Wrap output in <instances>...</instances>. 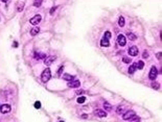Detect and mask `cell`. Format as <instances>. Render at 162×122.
<instances>
[{
    "label": "cell",
    "instance_id": "836d02e7",
    "mask_svg": "<svg viewBox=\"0 0 162 122\" xmlns=\"http://www.w3.org/2000/svg\"><path fill=\"white\" fill-rule=\"evenodd\" d=\"M82 118H84V119H86V118H87V115H83V116H82Z\"/></svg>",
    "mask_w": 162,
    "mask_h": 122
},
{
    "label": "cell",
    "instance_id": "e0dca14e",
    "mask_svg": "<svg viewBox=\"0 0 162 122\" xmlns=\"http://www.w3.org/2000/svg\"><path fill=\"white\" fill-rule=\"evenodd\" d=\"M104 108H105L106 112H110L111 110H112V105L109 104L108 102H105V103H104Z\"/></svg>",
    "mask_w": 162,
    "mask_h": 122
},
{
    "label": "cell",
    "instance_id": "d4e9b609",
    "mask_svg": "<svg viewBox=\"0 0 162 122\" xmlns=\"http://www.w3.org/2000/svg\"><path fill=\"white\" fill-rule=\"evenodd\" d=\"M122 62H123V63H125V64H129V63L132 62V61H131L129 58H122Z\"/></svg>",
    "mask_w": 162,
    "mask_h": 122
},
{
    "label": "cell",
    "instance_id": "8992f818",
    "mask_svg": "<svg viewBox=\"0 0 162 122\" xmlns=\"http://www.w3.org/2000/svg\"><path fill=\"white\" fill-rule=\"evenodd\" d=\"M55 59H57V58H55L54 55H49V57L44 59V64L46 66H50L53 63V61H55Z\"/></svg>",
    "mask_w": 162,
    "mask_h": 122
},
{
    "label": "cell",
    "instance_id": "cb8c5ba5",
    "mask_svg": "<svg viewBox=\"0 0 162 122\" xmlns=\"http://www.w3.org/2000/svg\"><path fill=\"white\" fill-rule=\"evenodd\" d=\"M159 86H160V85H159L158 83H156V84H155V83H154V84H152V87H153V89H155V90H158V89H159Z\"/></svg>",
    "mask_w": 162,
    "mask_h": 122
},
{
    "label": "cell",
    "instance_id": "7402d4cb",
    "mask_svg": "<svg viewBox=\"0 0 162 122\" xmlns=\"http://www.w3.org/2000/svg\"><path fill=\"white\" fill-rule=\"evenodd\" d=\"M139 121H140L139 117H136V116H134L133 118H131V119H130V121H129V122H139Z\"/></svg>",
    "mask_w": 162,
    "mask_h": 122
},
{
    "label": "cell",
    "instance_id": "d6a6232c",
    "mask_svg": "<svg viewBox=\"0 0 162 122\" xmlns=\"http://www.w3.org/2000/svg\"><path fill=\"white\" fill-rule=\"evenodd\" d=\"M158 59H159V60L161 59V52H159V53H158Z\"/></svg>",
    "mask_w": 162,
    "mask_h": 122
},
{
    "label": "cell",
    "instance_id": "ba28073f",
    "mask_svg": "<svg viewBox=\"0 0 162 122\" xmlns=\"http://www.w3.org/2000/svg\"><path fill=\"white\" fill-rule=\"evenodd\" d=\"M117 42H118L119 46L123 47L124 45H125V43H126V39H125V37H124L123 34H119L118 38H117Z\"/></svg>",
    "mask_w": 162,
    "mask_h": 122
},
{
    "label": "cell",
    "instance_id": "277c9868",
    "mask_svg": "<svg viewBox=\"0 0 162 122\" xmlns=\"http://www.w3.org/2000/svg\"><path fill=\"white\" fill-rule=\"evenodd\" d=\"M134 116H136L134 111H128V112H125V113L122 115V118L124 120H130L131 118H133Z\"/></svg>",
    "mask_w": 162,
    "mask_h": 122
},
{
    "label": "cell",
    "instance_id": "1f68e13d",
    "mask_svg": "<svg viewBox=\"0 0 162 122\" xmlns=\"http://www.w3.org/2000/svg\"><path fill=\"white\" fill-rule=\"evenodd\" d=\"M13 46H14V47H18V43H17V42H14V43H13Z\"/></svg>",
    "mask_w": 162,
    "mask_h": 122
},
{
    "label": "cell",
    "instance_id": "2e32d148",
    "mask_svg": "<svg viewBox=\"0 0 162 122\" xmlns=\"http://www.w3.org/2000/svg\"><path fill=\"white\" fill-rule=\"evenodd\" d=\"M136 70H137V68H136V65L135 64H132V65L130 66V68H129V73L130 74H133Z\"/></svg>",
    "mask_w": 162,
    "mask_h": 122
},
{
    "label": "cell",
    "instance_id": "5bb4252c",
    "mask_svg": "<svg viewBox=\"0 0 162 122\" xmlns=\"http://www.w3.org/2000/svg\"><path fill=\"white\" fill-rule=\"evenodd\" d=\"M35 59L37 60H41V59H45L46 58V55H45L44 53H38V52H35Z\"/></svg>",
    "mask_w": 162,
    "mask_h": 122
},
{
    "label": "cell",
    "instance_id": "4fadbf2b",
    "mask_svg": "<svg viewBox=\"0 0 162 122\" xmlns=\"http://www.w3.org/2000/svg\"><path fill=\"white\" fill-rule=\"evenodd\" d=\"M40 31V28L39 27H34L32 28V30H30V35H33V37H35L36 34H38Z\"/></svg>",
    "mask_w": 162,
    "mask_h": 122
},
{
    "label": "cell",
    "instance_id": "603a6c76",
    "mask_svg": "<svg viewBox=\"0 0 162 122\" xmlns=\"http://www.w3.org/2000/svg\"><path fill=\"white\" fill-rule=\"evenodd\" d=\"M41 3H42V0H35V2H34V5L35 6H40L41 5Z\"/></svg>",
    "mask_w": 162,
    "mask_h": 122
},
{
    "label": "cell",
    "instance_id": "52a82bcc",
    "mask_svg": "<svg viewBox=\"0 0 162 122\" xmlns=\"http://www.w3.org/2000/svg\"><path fill=\"white\" fill-rule=\"evenodd\" d=\"M11 105L9 104H3V105H1L0 106V112H1L2 114H7V113H9L11 112Z\"/></svg>",
    "mask_w": 162,
    "mask_h": 122
},
{
    "label": "cell",
    "instance_id": "f1b7e54d",
    "mask_svg": "<svg viewBox=\"0 0 162 122\" xmlns=\"http://www.w3.org/2000/svg\"><path fill=\"white\" fill-rule=\"evenodd\" d=\"M143 58H144V59L149 58V52H148V51H144V52H143Z\"/></svg>",
    "mask_w": 162,
    "mask_h": 122
},
{
    "label": "cell",
    "instance_id": "484cf974",
    "mask_svg": "<svg viewBox=\"0 0 162 122\" xmlns=\"http://www.w3.org/2000/svg\"><path fill=\"white\" fill-rule=\"evenodd\" d=\"M104 38H106V39H108V40H109V39L111 38V32H110V31H106V32H105V37H104Z\"/></svg>",
    "mask_w": 162,
    "mask_h": 122
},
{
    "label": "cell",
    "instance_id": "d6986e66",
    "mask_svg": "<svg viewBox=\"0 0 162 122\" xmlns=\"http://www.w3.org/2000/svg\"><path fill=\"white\" fill-rule=\"evenodd\" d=\"M124 23H125V22H124V18H123V17H120L119 20H118L119 26H120V27H123V26H124Z\"/></svg>",
    "mask_w": 162,
    "mask_h": 122
},
{
    "label": "cell",
    "instance_id": "7a4b0ae2",
    "mask_svg": "<svg viewBox=\"0 0 162 122\" xmlns=\"http://www.w3.org/2000/svg\"><path fill=\"white\" fill-rule=\"evenodd\" d=\"M157 75H158V70H157V68L155 66H153V67L151 68L150 73H149V77L151 80H155L157 78Z\"/></svg>",
    "mask_w": 162,
    "mask_h": 122
},
{
    "label": "cell",
    "instance_id": "ffe728a7",
    "mask_svg": "<svg viewBox=\"0 0 162 122\" xmlns=\"http://www.w3.org/2000/svg\"><path fill=\"white\" fill-rule=\"evenodd\" d=\"M122 111H123V106L122 105H119L118 108H117V110H116V113L120 115V114H122Z\"/></svg>",
    "mask_w": 162,
    "mask_h": 122
},
{
    "label": "cell",
    "instance_id": "ac0fdd59",
    "mask_svg": "<svg viewBox=\"0 0 162 122\" xmlns=\"http://www.w3.org/2000/svg\"><path fill=\"white\" fill-rule=\"evenodd\" d=\"M126 37H128V39H129L130 41H135L136 39H137V38H136V35H135L134 33H131V32H129L128 34H126Z\"/></svg>",
    "mask_w": 162,
    "mask_h": 122
},
{
    "label": "cell",
    "instance_id": "6da1fadb",
    "mask_svg": "<svg viewBox=\"0 0 162 122\" xmlns=\"http://www.w3.org/2000/svg\"><path fill=\"white\" fill-rule=\"evenodd\" d=\"M50 78H51V71H50L49 68H47V69H45L43 72H42V74H41V79H42L43 83H47V81Z\"/></svg>",
    "mask_w": 162,
    "mask_h": 122
},
{
    "label": "cell",
    "instance_id": "7c38bea8",
    "mask_svg": "<svg viewBox=\"0 0 162 122\" xmlns=\"http://www.w3.org/2000/svg\"><path fill=\"white\" fill-rule=\"evenodd\" d=\"M62 77H63L65 80H67V81H70V80H72V79H74V78H75L73 75H70V74H67V73L63 74Z\"/></svg>",
    "mask_w": 162,
    "mask_h": 122
},
{
    "label": "cell",
    "instance_id": "d590c367",
    "mask_svg": "<svg viewBox=\"0 0 162 122\" xmlns=\"http://www.w3.org/2000/svg\"><path fill=\"white\" fill-rule=\"evenodd\" d=\"M60 122H64V121H60Z\"/></svg>",
    "mask_w": 162,
    "mask_h": 122
},
{
    "label": "cell",
    "instance_id": "9c48e42d",
    "mask_svg": "<svg viewBox=\"0 0 162 122\" xmlns=\"http://www.w3.org/2000/svg\"><path fill=\"white\" fill-rule=\"evenodd\" d=\"M128 52L129 54L131 55V57H136V55L138 54V48L136 47V46H131L128 50Z\"/></svg>",
    "mask_w": 162,
    "mask_h": 122
},
{
    "label": "cell",
    "instance_id": "9a60e30c",
    "mask_svg": "<svg viewBox=\"0 0 162 122\" xmlns=\"http://www.w3.org/2000/svg\"><path fill=\"white\" fill-rule=\"evenodd\" d=\"M135 65H136V68H137V69H139V70L143 69V67H144V63L142 62V61H138V62L136 63Z\"/></svg>",
    "mask_w": 162,
    "mask_h": 122
},
{
    "label": "cell",
    "instance_id": "3957f363",
    "mask_svg": "<svg viewBox=\"0 0 162 122\" xmlns=\"http://www.w3.org/2000/svg\"><path fill=\"white\" fill-rule=\"evenodd\" d=\"M41 20H42V17L40 16V15H36V16H34L32 19H30V24L32 25H37L39 24L40 22H41Z\"/></svg>",
    "mask_w": 162,
    "mask_h": 122
},
{
    "label": "cell",
    "instance_id": "30bf717a",
    "mask_svg": "<svg viewBox=\"0 0 162 122\" xmlns=\"http://www.w3.org/2000/svg\"><path fill=\"white\" fill-rule=\"evenodd\" d=\"M95 114L97 115L98 117H102V118H103V117H106V116H107V113H106L105 111H103V110H96V111H95Z\"/></svg>",
    "mask_w": 162,
    "mask_h": 122
},
{
    "label": "cell",
    "instance_id": "f546056e",
    "mask_svg": "<svg viewBox=\"0 0 162 122\" xmlns=\"http://www.w3.org/2000/svg\"><path fill=\"white\" fill-rule=\"evenodd\" d=\"M55 9H57V7H52L51 9H50V14H51V15H53V13H54V11H55Z\"/></svg>",
    "mask_w": 162,
    "mask_h": 122
},
{
    "label": "cell",
    "instance_id": "e575fe53",
    "mask_svg": "<svg viewBox=\"0 0 162 122\" xmlns=\"http://www.w3.org/2000/svg\"><path fill=\"white\" fill-rule=\"evenodd\" d=\"M1 1H2V2H7L8 0H1Z\"/></svg>",
    "mask_w": 162,
    "mask_h": 122
},
{
    "label": "cell",
    "instance_id": "5b68a950",
    "mask_svg": "<svg viewBox=\"0 0 162 122\" xmlns=\"http://www.w3.org/2000/svg\"><path fill=\"white\" fill-rule=\"evenodd\" d=\"M81 86V83L79 79H72L68 83V87L69 88H79Z\"/></svg>",
    "mask_w": 162,
    "mask_h": 122
},
{
    "label": "cell",
    "instance_id": "8fae6325",
    "mask_svg": "<svg viewBox=\"0 0 162 122\" xmlns=\"http://www.w3.org/2000/svg\"><path fill=\"white\" fill-rule=\"evenodd\" d=\"M100 45H102L103 47H108V46H110L109 40H108V39H106V38L102 39V41H100Z\"/></svg>",
    "mask_w": 162,
    "mask_h": 122
},
{
    "label": "cell",
    "instance_id": "83f0119b",
    "mask_svg": "<svg viewBox=\"0 0 162 122\" xmlns=\"http://www.w3.org/2000/svg\"><path fill=\"white\" fill-rule=\"evenodd\" d=\"M63 70H64V67H63V66H61L59 71H58V76H61V74H62V72H63Z\"/></svg>",
    "mask_w": 162,
    "mask_h": 122
},
{
    "label": "cell",
    "instance_id": "44dd1931",
    "mask_svg": "<svg viewBox=\"0 0 162 122\" xmlns=\"http://www.w3.org/2000/svg\"><path fill=\"white\" fill-rule=\"evenodd\" d=\"M85 101H86V98L84 97V96H82V97H79L78 98V103H84L85 102Z\"/></svg>",
    "mask_w": 162,
    "mask_h": 122
},
{
    "label": "cell",
    "instance_id": "4316f807",
    "mask_svg": "<svg viewBox=\"0 0 162 122\" xmlns=\"http://www.w3.org/2000/svg\"><path fill=\"white\" fill-rule=\"evenodd\" d=\"M35 108H36V109L41 108V102H40V101H36V102H35Z\"/></svg>",
    "mask_w": 162,
    "mask_h": 122
},
{
    "label": "cell",
    "instance_id": "4dcf8cb0",
    "mask_svg": "<svg viewBox=\"0 0 162 122\" xmlns=\"http://www.w3.org/2000/svg\"><path fill=\"white\" fill-rule=\"evenodd\" d=\"M77 94H84V91L83 90H78L77 91Z\"/></svg>",
    "mask_w": 162,
    "mask_h": 122
}]
</instances>
